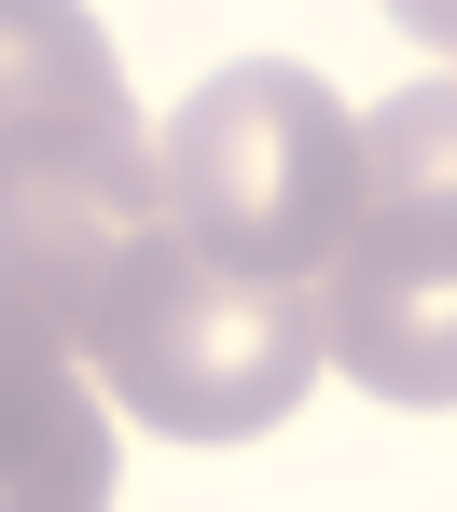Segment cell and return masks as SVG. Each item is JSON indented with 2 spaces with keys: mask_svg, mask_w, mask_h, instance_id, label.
<instances>
[{
  "mask_svg": "<svg viewBox=\"0 0 457 512\" xmlns=\"http://www.w3.org/2000/svg\"><path fill=\"white\" fill-rule=\"evenodd\" d=\"M167 222V180L139 125H70V139H0V333L84 346L111 263Z\"/></svg>",
  "mask_w": 457,
  "mask_h": 512,
  "instance_id": "obj_4",
  "label": "cell"
},
{
  "mask_svg": "<svg viewBox=\"0 0 457 512\" xmlns=\"http://www.w3.org/2000/svg\"><path fill=\"white\" fill-rule=\"evenodd\" d=\"M153 180H167L181 236H208L250 277L319 291V263L347 250V208H361V111L305 56H236V70H208L167 111Z\"/></svg>",
  "mask_w": 457,
  "mask_h": 512,
  "instance_id": "obj_2",
  "label": "cell"
},
{
  "mask_svg": "<svg viewBox=\"0 0 457 512\" xmlns=\"http://www.w3.org/2000/svg\"><path fill=\"white\" fill-rule=\"evenodd\" d=\"M0 512H111V388L84 346L0 333Z\"/></svg>",
  "mask_w": 457,
  "mask_h": 512,
  "instance_id": "obj_5",
  "label": "cell"
},
{
  "mask_svg": "<svg viewBox=\"0 0 457 512\" xmlns=\"http://www.w3.org/2000/svg\"><path fill=\"white\" fill-rule=\"evenodd\" d=\"M388 14H402V28H416L430 56H457V0H388Z\"/></svg>",
  "mask_w": 457,
  "mask_h": 512,
  "instance_id": "obj_7",
  "label": "cell"
},
{
  "mask_svg": "<svg viewBox=\"0 0 457 512\" xmlns=\"http://www.w3.org/2000/svg\"><path fill=\"white\" fill-rule=\"evenodd\" d=\"M319 346L402 416L457 402V84H402L361 111V208L319 263Z\"/></svg>",
  "mask_w": 457,
  "mask_h": 512,
  "instance_id": "obj_3",
  "label": "cell"
},
{
  "mask_svg": "<svg viewBox=\"0 0 457 512\" xmlns=\"http://www.w3.org/2000/svg\"><path fill=\"white\" fill-rule=\"evenodd\" d=\"M125 125V70L84 0H0V139H70Z\"/></svg>",
  "mask_w": 457,
  "mask_h": 512,
  "instance_id": "obj_6",
  "label": "cell"
},
{
  "mask_svg": "<svg viewBox=\"0 0 457 512\" xmlns=\"http://www.w3.org/2000/svg\"><path fill=\"white\" fill-rule=\"evenodd\" d=\"M319 360H333L319 346V291L222 263L181 222H153L111 263V291L84 319V374L111 388V416L167 429V443H250V429H277L319 388Z\"/></svg>",
  "mask_w": 457,
  "mask_h": 512,
  "instance_id": "obj_1",
  "label": "cell"
}]
</instances>
